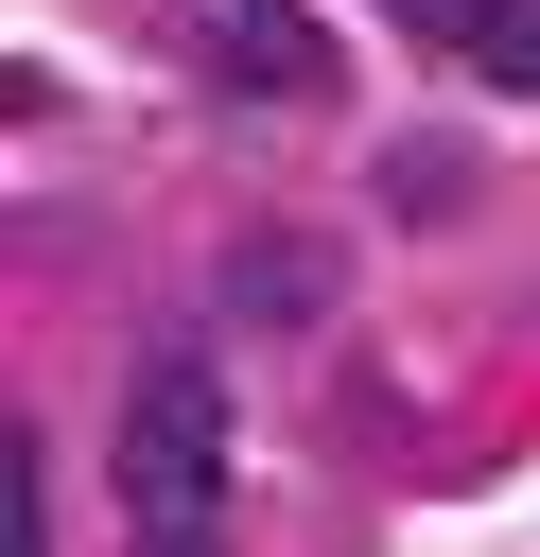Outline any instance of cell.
Listing matches in <instances>:
<instances>
[{"instance_id": "obj_1", "label": "cell", "mask_w": 540, "mask_h": 557, "mask_svg": "<svg viewBox=\"0 0 540 557\" xmlns=\"http://www.w3.org/2000/svg\"><path fill=\"white\" fill-rule=\"evenodd\" d=\"M122 522L139 540H209L226 522V383L192 348L122 383Z\"/></svg>"}, {"instance_id": "obj_2", "label": "cell", "mask_w": 540, "mask_h": 557, "mask_svg": "<svg viewBox=\"0 0 540 557\" xmlns=\"http://www.w3.org/2000/svg\"><path fill=\"white\" fill-rule=\"evenodd\" d=\"M209 70H226L244 104H331V35H314L296 0H244V17L209 35Z\"/></svg>"}, {"instance_id": "obj_3", "label": "cell", "mask_w": 540, "mask_h": 557, "mask_svg": "<svg viewBox=\"0 0 540 557\" xmlns=\"http://www.w3.org/2000/svg\"><path fill=\"white\" fill-rule=\"evenodd\" d=\"M226 313H244V331H314V313H331V261H314L296 226H261V244H226Z\"/></svg>"}, {"instance_id": "obj_4", "label": "cell", "mask_w": 540, "mask_h": 557, "mask_svg": "<svg viewBox=\"0 0 540 557\" xmlns=\"http://www.w3.org/2000/svg\"><path fill=\"white\" fill-rule=\"evenodd\" d=\"M488 87H540V0H470V35H453Z\"/></svg>"}, {"instance_id": "obj_5", "label": "cell", "mask_w": 540, "mask_h": 557, "mask_svg": "<svg viewBox=\"0 0 540 557\" xmlns=\"http://www.w3.org/2000/svg\"><path fill=\"white\" fill-rule=\"evenodd\" d=\"M0 557H52V470H35V435H17V505H0Z\"/></svg>"}, {"instance_id": "obj_6", "label": "cell", "mask_w": 540, "mask_h": 557, "mask_svg": "<svg viewBox=\"0 0 540 557\" xmlns=\"http://www.w3.org/2000/svg\"><path fill=\"white\" fill-rule=\"evenodd\" d=\"M401 17H418V35H470V0H401Z\"/></svg>"}, {"instance_id": "obj_7", "label": "cell", "mask_w": 540, "mask_h": 557, "mask_svg": "<svg viewBox=\"0 0 540 557\" xmlns=\"http://www.w3.org/2000/svg\"><path fill=\"white\" fill-rule=\"evenodd\" d=\"M139 557H226V540H139Z\"/></svg>"}]
</instances>
